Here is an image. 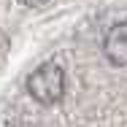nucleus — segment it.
Listing matches in <instances>:
<instances>
[{"label": "nucleus", "instance_id": "f03ea898", "mask_svg": "<svg viewBox=\"0 0 127 127\" xmlns=\"http://www.w3.org/2000/svg\"><path fill=\"white\" fill-rule=\"evenodd\" d=\"M103 54L111 65L125 68L127 65V22L114 25L103 38Z\"/></svg>", "mask_w": 127, "mask_h": 127}, {"label": "nucleus", "instance_id": "7ed1b4c3", "mask_svg": "<svg viewBox=\"0 0 127 127\" xmlns=\"http://www.w3.org/2000/svg\"><path fill=\"white\" fill-rule=\"evenodd\" d=\"M19 3H25V5H43L46 0H19Z\"/></svg>", "mask_w": 127, "mask_h": 127}, {"label": "nucleus", "instance_id": "f257e3e1", "mask_svg": "<svg viewBox=\"0 0 127 127\" xmlns=\"http://www.w3.org/2000/svg\"><path fill=\"white\" fill-rule=\"evenodd\" d=\"M27 92L43 105H51L62 97L65 92V73L60 65L54 62H46L41 68H35L30 76H27Z\"/></svg>", "mask_w": 127, "mask_h": 127}]
</instances>
